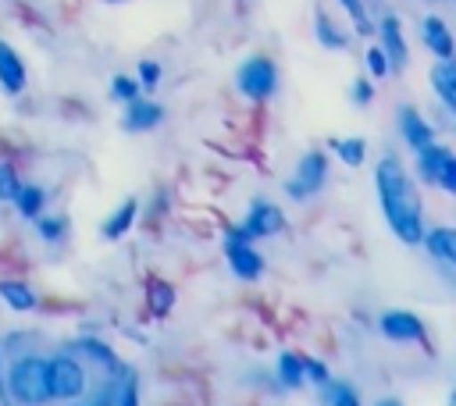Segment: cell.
Wrapping results in <instances>:
<instances>
[{
  "label": "cell",
  "instance_id": "cell-22",
  "mask_svg": "<svg viewBox=\"0 0 456 406\" xmlns=\"http://www.w3.org/2000/svg\"><path fill=\"white\" fill-rule=\"evenodd\" d=\"M146 299H150V310L160 317V313H167V310L175 306V288H171L167 281H150Z\"/></svg>",
  "mask_w": 456,
  "mask_h": 406
},
{
  "label": "cell",
  "instance_id": "cell-37",
  "mask_svg": "<svg viewBox=\"0 0 456 406\" xmlns=\"http://www.w3.org/2000/svg\"><path fill=\"white\" fill-rule=\"evenodd\" d=\"M445 402H449V406H456V392H449V395H445Z\"/></svg>",
  "mask_w": 456,
  "mask_h": 406
},
{
  "label": "cell",
  "instance_id": "cell-12",
  "mask_svg": "<svg viewBox=\"0 0 456 406\" xmlns=\"http://www.w3.org/2000/svg\"><path fill=\"white\" fill-rule=\"evenodd\" d=\"M428 78H431V89H435L438 103L456 118V57L435 61L431 71H428Z\"/></svg>",
  "mask_w": 456,
  "mask_h": 406
},
{
  "label": "cell",
  "instance_id": "cell-21",
  "mask_svg": "<svg viewBox=\"0 0 456 406\" xmlns=\"http://www.w3.org/2000/svg\"><path fill=\"white\" fill-rule=\"evenodd\" d=\"M274 370H278V381H281L285 388H299V385H303V356H296V353H281Z\"/></svg>",
  "mask_w": 456,
  "mask_h": 406
},
{
  "label": "cell",
  "instance_id": "cell-32",
  "mask_svg": "<svg viewBox=\"0 0 456 406\" xmlns=\"http://www.w3.org/2000/svg\"><path fill=\"white\" fill-rule=\"evenodd\" d=\"M36 228H39V235H43V239H50V242L64 235V221H61V217H39V221H36Z\"/></svg>",
  "mask_w": 456,
  "mask_h": 406
},
{
  "label": "cell",
  "instance_id": "cell-28",
  "mask_svg": "<svg viewBox=\"0 0 456 406\" xmlns=\"http://www.w3.org/2000/svg\"><path fill=\"white\" fill-rule=\"evenodd\" d=\"M328 367L321 363V360H314V356H303V381H314V385H328Z\"/></svg>",
  "mask_w": 456,
  "mask_h": 406
},
{
  "label": "cell",
  "instance_id": "cell-29",
  "mask_svg": "<svg viewBox=\"0 0 456 406\" xmlns=\"http://www.w3.org/2000/svg\"><path fill=\"white\" fill-rule=\"evenodd\" d=\"M18 189H21V182H18L14 167L11 164H0V199H14Z\"/></svg>",
  "mask_w": 456,
  "mask_h": 406
},
{
  "label": "cell",
  "instance_id": "cell-26",
  "mask_svg": "<svg viewBox=\"0 0 456 406\" xmlns=\"http://www.w3.org/2000/svg\"><path fill=\"white\" fill-rule=\"evenodd\" d=\"M363 64H367L370 78H385V75H392V68H388V61H385V53H381V46H367Z\"/></svg>",
  "mask_w": 456,
  "mask_h": 406
},
{
  "label": "cell",
  "instance_id": "cell-34",
  "mask_svg": "<svg viewBox=\"0 0 456 406\" xmlns=\"http://www.w3.org/2000/svg\"><path fill=\"white\" fill-rule=\"evenodd\" d=\"M160 78V64L157 61H139V85H157Z\"/></svg>",
  "mask_w": 456,
  "mask_h": 406
},
{
  "label": "cell",
  "instance_id": "cell-1",
  "mask_svg": "<svg viewBox=\"0 0 456 406\" xmlns=\"http://www.w3.org/2000/svg\"><path fill=\"white\" fill-rule=\"evenodd\" d=\"M374 192H378V203H381V214L392 235L406 246H420V235H424L420 192L395 157H381L374 164Z\"/></svg>",
  "mask_w": 456,
  "mask_h": 406
},
{
  "label": "cell",
  "instance_id": "cell-36",
  "mask_svg": "<svg viewBox=\"0 0 456 406\" xmlns=\"http://www.w3.org/2000/svg\"><path fill=\"white\" fill-rule=\"evenodd\" d=\"M374 406H403V402H399V399H378Z\"/></svg>",
  "mask_w": 456,
  "mask_h": 406
},
{
  "label": "cell",
  "instance_id": "cell-25",
  "mask_svg": "<svg viewBox=\"0 0 456 406\" xmlns=\"http://www.w3.org/2000/svg\"><path fill=\"white\" fill-rule=\"evenodd\" d=\"M435 185H438L442 192H449V196H456V153H452V150L445 153V160H442V171H438V178H435Z\"/></svg>",
  "mask_w": 456,
  "mask_h": 406
},
{
  "label": "cell",
  "instance_id": "cell-33",
  "mask_svg": "<svg viewBox=\"0 0 456 406\" xmlns=\"http://www.w3.org/2000/svg\"><path fill=\"white\" fill-rule=\"evenodd\" d=\"M328 406H360V399H356V392L349 388V385H335L331 388V402Z\"/></svg>",
  "mask_w": 456,
  "mask_h": 406
},
{
  "label": "cell",
  "instance_id": "cell-9",
  "mask_svg": "<svg viewBox=\"0 0 456 406\" xmlns=\"http://www.w3.org/2000/svg\"><path fill=\"white\" fill-rule=\"evenodd\" d=\"M395 125H399L403 142H406L413 153H420V150H428V146L435 142V128H431L428 118H420V110L410 107V103H403V107L395 110Z\"/></svg>",
  "mask_w": 456,
  "mask_h": 406
},
{
  "label": "cell",
  "instance_id": "cell-18",
  "mask_svg": "<svg viewBox=\"0 0 456 406\" xmlns=\"http://www.w3.org/2000/svg\"><path fill=\"white\" fill-rule=\"evenodd\" d=\"M135 210H139V207H135V199H125V203H121V207L103 221V228H100V231H103V239H121V235L132 228Z\"/></svg>",
  "mask_w": 456,
  "mask_h": 406
},
{
  "label": "cell",
  "instance_id": "cell-5",
  "mask_svg": "<svg viewBox=\"0 0 456 406\" xmlns=\"http://www.w3.org/2000/svg\"><path fill=\"white\" fill-rule=\"evenodd\" d=\"M46 392L53 399H78L86 392V370L71 356H53L46 360Z\"/></svg>",
  "mask_w": 456,
  "mask_h": 406
},
{
  "label": "cell",
  "instance_id": "cell-4",
  "mask_svg": "<svg viewBox=\"0 0 456 406\" xmlns=\"http://www.w3.org/2000/svg\"><path fill=\"white\" fill-rule=\"evenodd\" d=\"M278 85V68L267 61V57H246L239 68H235V89L246 96V100H267Z\"/></svg>",
  "mask_w": 456,
  "mask_h": 406
},
{
  "label": "cell",
  "instance_id": "cell-24",
  "mask_svg": "<svg viewBox=\"0 0 456 406\" xmlns=\"http://www.w3.org/2000/svg\"><path fill=\"white\" fill-rule=\"evenodd\" d=\"M342 4V11L349 14V21H353V28H356V36H370L374 32V25L367 21V11H363V0H338Z\"/></svg>",
  "mask_w": 456,
  "mask_h": 406
},
{
  "label": "cell",
  "instance_id": "cell-31",
  "mask_svg": "<svg viewBox=\"0 0 456 406\" xmlns=\"http://www.w3.org/2000/svg\"><path fill=\"white\" fill-rule=\"evenodd\" d=\"M114 406H139V385H135V378H125V385L118 388Z\"/></svg>",
  "mask_w": 456,
  "mask_h": 406
},
{
  "label": "cell",
  "instance_id": "cell-16",
  "mask_svg": "<svg viewBox=\"0 0 456 406\" xmlns=\"http://www.w3.org/2000/svg\"><path fill=\"white\" fill-rule=\"evenodd\" d=\"M445 146H438V142H431L428 150H420V153H413V164H417V175H420V182L424 185H435V178H438V171H442V160H445Z\"/></svg>",
  "mask_w": 456,
  "mask_h": 406
},
{
  "label": "cell",
  "instance_id": "cell-19",
  "mask_svg": "<svg viewBox=\"0 0 456 406\" xmlns=\"http://www.w3.org/2000/svg\"><path fill=\"white\" fill-rule=\"evenodd\" d=\"M331 150L335 157L346 164V167H360L363 157H367V142L360 135H346V139H331Z\"/></svg>",
  "mask_w": 456,
  "mask_h": 406
},
{
  "label": "cell",
  "instance_id": "cell-20",
  "mask_svg": "<svg viewBox=\"0 0 456 406\" xmlns=\"http://www.w3.org/2000/svg\"><path fill=\"white\" fill-rule=\"evenodd\" d=\"M0 299H4L11 310H32V306H36L32 288L21 285V281H0Z\"/></svg>",
  "mask_w": 456,
  "mask_h": 406
},
{
  "label": "cell",
  "instance_id": "cell-39",
  "mask_svg": "<svg viewBox=\"0 0 456 406\" xmlns=\"http://www.w3.org/2000/svg\"><path fill=\"white\" fill-rule=\"evenodd\" d=\"M110 4H114V0H110Z\"/></svg>",
  "mask_w": 456,
  "mask_h": 406
},
{
  "label": "cell",
  "instance_id": "cell-7",
  "mask_svg": "<svg viewBox=\"0 0 456 406\" xmlns=\"http://www.w3.org/2000/svg\"><path fill=\"white\" fill-rule=\"evenodd\" d=\"M224 256H228L232 274L242 278V281H256V278L264 274V256L256 253L253 242H246V239L239 235V228H228V231H224Z\"/></svg>",
  "mask_w": 456,
  "mask_h": 406
},
{
  "label": "cell",
  "instance_id": "cell-3",
  "mask_svg": "<svg viewBox=\"0 0 456 406\" xmlns=\"http://www.w3.org/2000/svg\"><path fill=\"white\" fill-rule=\"evenodd\" d=\"M324 178H328V157H324L321 150H306V153L296 160V171L285 178V196L296 199V203H303V199H310L314 192H321Z\"/></svg>",
  "mask_w": 456,
  "mask_h": 406
},
{
  "label": "cell",
  "instance_id": "cell-8",
  "mask_svg": "<svg viewBox=\"0 0 456 406\" xmlns=\"http://www.w3.org/2000/svg\"><path fill=\"white\" fill-rule=\"evenodd\" d=\"M378 328H381V335H385L388 342H424V338H428L420 317L410 313V310H385V313L378 317Z\"/></svg>",
  "mask_w": 456,
  "mask_h": 406
},
{
  "label": "cell",
  "instance_id": "cell-17",
  "mask_svg": "<svg viewBox=\"0 0 456 406\" xmlns=\"http://www.w3.org/2000/svg\"><path fill=\"white\" fill-rule=\"evenodd\" d=\"M0 82H4L7 93H18V89L25 85V68H21V61L14 57V50L4 46V43H0Z\"/></svg>",
  "mask_w": 456,
  "mask_h": 406
},
{
  "label": "cell",
  "instance_id": "cell-10",
  "mask_svg": "<svg viewBox=\"0 0 456 406\" xmlns=\"http://www.w3.org/2000/svg\"><path fill=\"white\" fill-rule=\"evenodd\" d=\"M374 32L381 36V53H385L388 68H392V71L406 68L410 53H406V39H403V25H399V18H395V14H385V18L374 25Z\"/></svg>",
  "mask_w": 456,
  "mask_h": 406
},
{
  "label": "cell",
  "instance_id": "cell-14",
  "mask_svg": "<svg viewBox=\"0 0 456 406\" xmlns=\"http://www.w3.org/2000/svg\"><path fill=\"white\" fill-rule=\"evenodd\" d=\"M160 118H164V110H160L157 103H150V100H132L128 110H125V118H121V125H125L128 132H146V128H157Z\"/></svg>",
  "mask_w": 456,
  "mask_h": 406
},
{
  "label": "cell",
  "instance_id": "cell-23",
  "mask_svg": "<svg viewBox=\"0 0 456 406\" xmlns=\"http://www.w3.org/2000/svg\"><path fill=\"white\" fill-rule=\"evenodd\" d=\"M14 203H18V210H21L25 217H39V210H43V189L21 185L18 196H14Z\"/></svg>",
  "mask_w": 456,
  "mask_h": 406
},
{
  "label": "cell",
  "instance_id": "cell-2",
  "mask_svg": "<svg viewBox=\"0 0 456 406\" xmlns=\"http://www.w3.org/2000/svg\"><path fill=\"white\" fill-rule=\"evenodd\" d=\"M7 392L21 406H43L50 399V392H46V360H39V356L14 360V367L7 370Z\"/></svg>",
  "mask_w": 456,
  "mask_h": 406
},
{
  "label": "cell",
  "instance_id": "cell-35",
  "mask_svg": "<svg viewBox=\"0 0 456 406\" xmlns=\"http://www.w3.org/2000/svg\"><path fill=\"white\" fill-rule=\"evenodd\" d=\"M114 399H118V385L110 381V385H103L89 402H82V406H114Z\"/></svg>",
  "mask_w": 456,
  "mask_h": 406
},
{
  "label": "cell",
  "instance_id": "cell-15",
  "mask_svg": "<svg viewBox=\"0 0 456 406\" xmlns=\"http://www.w3.org/2000/svg\"><path fill=\"white\" fill-rule=\"evenodd\" d=\"M314 39H317L321 46H328V50H346V46H349V36H346L324 11L314 14Z\"/></svg>",
  "mask_w": 456,
  "mask_h": 406
},
{
  "label": "cell",
  "instance_id": "cell-30",
  "mask_svg": "<svg viewBox=\"0 0 456 406\" xmlns=\"http://www.w3.org/2000/svg\"><path fill=\"white\" fill-rule=\"evenodd\" d=\"M349 100H353L356 107H367V103L374 100V82H370V78H356V82L349 85Z\"/></svg>",
  "mask_w": 456,
  "mask_h": 406
},
{
  "label": "cell",
  "instance_id": "cell-13",
  "mask_svg": "<svg viewBox=\"0 0 456 406\" xmlns=\"http://www.w3.org/2000/svg\"><path fill=\"white\" fill-rule=\"evenodd\" d=\"M420 246H424L435 260L456 267V228H428V231L420 235Z\"/></svg>",
  "mask_w": 456,
  "mask_h": 406
},
{
  "label": "cell",
  "instance_id": "cell-38",
  "mask_svg": "<svg viewBox=\"0 0 456 406\" xmlns=\"http://www.w3.org/2000/svg\"><path fill=\"white\" fill-rule=\"evenodd\" d=\"M0 385H4V374H0Z\"/></svg>",
  "mask_w": 456,
  "mask_h": 406
},
{
  "label": "cell",
  "instance_id": "cell-27",
  "mask_svg": "<svg viewBox=\"0 0 456 406\" xmlns=\"http://www.w3.org/2000/svg\"><path fill=\"white\" fill-rule=\"evenodd\" d=\"M110 96H114V100L132 103V100H139V82H135V78H128V75H118V78L110 82Z\"/></svg>",
  "mask_w": 456,
  "mask_h": 406
},
{
  "label": "cell",
  "instance_id": "cell-6",
  "mask_svg": "<svg viewBox=\"0 0 456 406\" xmlns=\"http://www.w3.org/2000/svg\"><path fill=\"white\" fill-rule=\"evenodd\" d=\"M281 228H285L281 207L271 203V199H253L249 210H246V217H242V224H239V235H242L246 242H253V239H271V235H278Z\"/></svg>",
  "mask_w": 456,
  "mask_h": 406
},
{
  "label": "cell",
  "instance_id": "cell-11",
  "mask_svg": "<svg viewBox=\"0 0 456 406\" xmlns=\"http://www.w3.org/2000/svg\"><path fill=\"white\" fill-rule=\"evenodd\" d=\"M420 39H424V46H428L438 61L456 57V39H452L449 25H445L438 14H424V18H420Z\"/></svg>",
  "mask_w": 456,
  "mask_h": 406
}]
</instances>
